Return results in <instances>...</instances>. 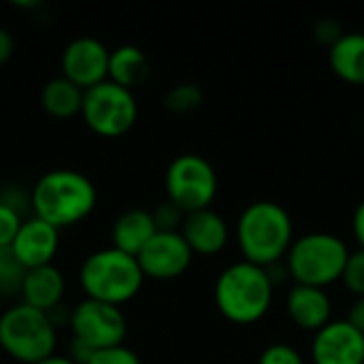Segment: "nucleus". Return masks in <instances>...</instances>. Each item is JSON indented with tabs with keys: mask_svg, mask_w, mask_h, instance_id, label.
Instances as JSON below:
<instances>
[{
	"mask_svg": "<svg viewBox=\"0 0 364 364\" xmlns=\"http://www.w3.org/2000/svg\"><path fill=\"white\" fill-rule=\"evenodd\" d=\"M98 200L96 186L75 168H53L38 177L30 192L34 218L62 230L90 218Z\"/></svg>",
	"mask_w": 364,
	"mask_h": 364,
	"instance_id": "nucleus-1",
	"label": "nucleus"
},
{
	"mask_svg": "<svg viewBox=\"0 0 364 364\" xmlns=\"http://www.w3.org/2000/svg\"><path fill=\"white\" fill-rule=\"evenodd\" d=\"M235 237L243 260L267 269L284 262L294 241L292 218L279 203L256 200L241 211Z\"/></svg>",
	"mask_w": 364,
	"mask_h": 364,
	"instance_id": "nucleus-2",
	"label": "nucleus"
},
{
	"mask_svg": "<svg viewBox=\"0 0 364 364\" xmlns=\"http://www.w3.org/2000/svg\"><path fill=\"white\" fill-rule=\"evenodd\" d=\"M275 286L267 269L239 260L226 267L213 286L218 311L232 324L250 326L260 322L273 305Z\"/></svg>",
	"mask_w": 364,
	"mask_h": 364,
	"instance_id": "nucleus-3",
	"label": "nucleus"
},
{
	"mask_svg": "<svg viewBox=\"0 0 364 364\" xmlns=\"http://www.w3.org/2000/svg\"><path fill=\"white\" fill-rule=\"evenodd\" d=\"M145 277L134 256H128L115 247L92 252L79 267V286L85 299L124 305L132 301Z\"/></svg>",
	"mask_w": 364,
	"mask_h": 364,
	"instance_id": "nucleus-4",
	"label": "nucleus"
},
{
	"mask_svg": "<svg viewBox=\"0 0 364 364\" xmlns=\"http://www.w3.org/2000/svg\"><path fill=\"white\" fill-rule=\"evenodd\" d=\"M350 256L348 243L333 232H307L292 241L284 264L294 284L326 290L341 282Z\"/></svg>",
	"mask_w": 364,
	"mask_h": 364,
	"instance_id": "nucleus-5",
	"label": "nucleus"
},
{
	"mask_svg": "<svg viewBox=\"0 0 364 364\" xmlns=\"http://www.w3.org/2000/svg\"><path fill=\"white\" fill-rule=\"evenodd\" d=\"M58 331L49 314L23 303L0 316V348L21 364H36L55 354Z\"/></svg>",
	"mask_w": 364,
	"mask_h": 364,
	"instance_id": "nucleus-6",
	"label": "nucleus"
},
{
	"mask_svg": "<svg viewBox=\"0 0 364 364\" xmlns=\"http://www.w3.org/2000/svg\"><path fill=\"white\" fill-rule=\"evenodd\" d=\"M81 117L94 134L117 139L130 132L136 124L139 102L134 92L107 79L83 92Z\"/></svg>",
	"mask_w": 364,
	"mask_h": 364,
	"instance_id": "nucleus-7",
	"label": "nucleus"
},
{
	"mask_svg": "<svg viewBox=\"0 0 364 364\" xmlns=\"http://www.w3.org/2000/svg\"><path fill=\"white\" fill-rule=\"evenodd\" d=\"M166 200L183 213L209 209L218 196V173L213 164L198 154H179L164 173Z\"/></svg>",
	"mask_w": 364,
	"mask_h": 364,
	"instance_id": "nucleus-8",
	"label": "nucleus"
},
{
	"mask_svg": "<svg viewBox=\"0 0 364 364\" xmlns=\"http://www.w3.org/2000/svg\"><path fill=\"white\" fill-rule=\"evenodd\" d=\"M68 324L73 331V339L90 348L92 352L124 346L128 335L126 316L119 307L83 299L68 314Z\"/></svg>",
	"mask_w": 364,
	"mask_h": 364,
	"instance_id": "nucleus-9",
	"label": "nucleus"
},
{
	"mask_svg": "<svg viewBox=\"0 0 364 364\" xmlns=\"http://www.w3.org/2000/svg\"><path fill=\"white\" fill-rule=\"evenodd\" d=\"M192 250L181 232H156L149 243L139 252L136 262L145 279L168 282L181 277L192 264Z\"/></svg>",
	"mask_w": 364,
	"mask_h": 364,
	"instance_id": "nucleus-10",
	"label": "nucleus"
},
{
	"mask_svg": "<svg viewBox=\"0 0 364 364\" xmlns=\"http://www.w3.org/2000/svg\"><path fill=\"white\" fill-rule=\"evenodd\" d=\"M109 55L107 45L94 36L73 38L60 58L62 77L85 92L109 79Z\"/></svg>",
	"mask_w": 364,
	"mask_h": 364,
	"instance_id": "nucleus-11",
	"label": "nucleus"
},
{
	"mask_svg": "<svg viewBox=\"0 0 364 364\" xmlns=\"http://www.w3.org/2000/svg\"><path fill=\"white\" fill-rule=\"evenodd\" d=\"M314 364H364V335L348 320H331L314 333Z\"/></svg>",
	"mask_w": 364,
	"mask_h": 364,
	"instance_id": "nucleus-12",
	"label": "nucleus"
},
{
	"mask_svg": "<svg viewBox=\"0 0 364 364\" xmlns=\"http://www.w3.org/2000/svg\"><path fill=\"white\" fill-rule=\"evenodd\" d=\"M58 247L60 230L34 215L21 222V228L17 230V237L11 243L13 256L21 262L26 271L53 264Z\"/></svg>",
	"mask_w": 364,
	"mask_h": 364,
	"instance_id": "nucleus-13",
	"label": "nucleus"
},
{
	"mask_svg": "<svg viewBox=\"0 0 364 364\" xmlns=\"http://www.w3.org/2000/svg\"><path fill=\"white\" fill-rule=\"evenodd\" d=\"M179 232L186 239L192 254H198V256L220 254L228 245V239H230V228L226 220L211 207L194 211V213H186Z\"/></svg>",
	"mask_w": 364,
	"mask_h": 364,
	"instance_id": "nucleus-14",
	"label": "nucleus"
},
{
	"mask_svg": "<svg viewBox=\"0 0 364 364\" xmlns=\"http://www.w3.org/2000/svg\"><path fill=\"white\" fill-rule=\"evenodd\" d=\"M286 314L296 328L318 333L333 320V301L322 288L294 284L286 296Z\"/></svg>",
	"mask_w": 364,
	"mask_h": 364,
	"instance_id": "nucleus-15",
	"label": "nucleus"
},
{
	"mask_svg": "<svg viewBox=\"0 0 364 364\" xmlns=\"http://www.w3.org/2000/svg\"><path fill=\"white\" fill-rule=\"evenodd\" d=\"M64 292H66V279L62 271L53 264L26 271L19 290L23 305L45 314H53L58 307H62Z\"/></svg>",
	"mask_w": 364,
	"mask_h": 364,
	"instance_id": "nucleus-16",
	"label": "nucleus"
},
{
	"mask_svg": "<svg viewBox=\"0 0 364 364\" xmlns=\"http://www.w3.org/2000/svg\"><path fill=\"white\" fill-rule=\"evenodd\" d=\"M158 232L151 211L147 209H128L115 218L111 226V247L128 254L139 256V252L149 243V239Z\"/></svg>",
	"mask_w": 364,
	"mask_h": 364,
	"instance_id": "nucleus-17",
	"label": "nucleus"
},
{
	"mask_svg": "<svg viewBox=\"0 0 364 364\" xmlns=\"http://www.w3.org/2000/svg\"><path fill=\"white\" fill-rule=\"evenodd\" d=\"M328 62L341 81L364 85V32H346L328 49Z\"/></svg>",
	"mask_w": 364,
	"mask_h": 364,
	"instance_id": "nucleus-18",
	"label": "nucleus"
},
{
	"mask_svg": "<svg viewBox=\"0 0 364 364\" xmlns=\"http://www.w3.org/2000/svg\"><path fill=\"white\" fill-rule=\"evenodd\" d=\"M151 75L147 55L136 45H119L109 55V81L134 92Z\"/></svg>",
	"mask_w": 364,
	"mask_h": 364,
	"instance_id": "nucleus-19",
	"label": "nucleus"
},
{
	"mask_svg": "<svg viewBox=\"0 0 364 364\" xmlns=\"http://www.w3.org/2000/svg\"><path fill=\"white\" fill-rule=\"evenodd\" d=\"M41 105L47 115L55 119H70L75 115H81L83 90L64 79L62 75L53 77L41 90Z\"/></svg>",
	"mask_w": 364,
	"mask_h": 364,
	"instance_id": "nucleus-20",
	"label": "nucleus"
},
{
	"mask_svg": "<svg viewBox=\"0 0 364 364\" xmlns=\"http://www.w3.org/2000/svg\"><path fill=\"white\" fill-rule=\"evenodd\" d=\"M205 100V94L200 90V85L192 83V81H183V83H177L173 85L164 98H162V105L166 111L171 113H177V115H183V113H192L196 111Z\"/></svg>",
	"mask_w": 364,
	"mask_h": 364,
	"instance_id": "nucleus-21",
	"label": "nucleus"
},
{
	"mask_svg": "<svg viewBox=\"0 0 364 364\" xmlns=\"http://www.w3.org/2000/svg\"><path fill=\"white\" fill-rule=\"evenodd\" d=\"M23 277H26V269L13 256L11 247H0V292L2 294L19 292Z\"/></svg>",
	"mask_w": 364,
	"mask_h": 364,
	"instance_id": "nucleus-22",
	"label": "nucleus"
},
{
	"mask_svg": "<svg viewBox=\"0 0 364 364\" xmlns=\"http://www.w3.org/2000/svg\"><path fill=\"white\" fill-rule=\"evenodd\" d=\"M341 284L356 299L364 296V250L360 247L350 252L343 275H341Z\"/></svg>",
	"mask_w": 364,
	"mask_h": 364,
	"instance_id": "nucleus-23",
	"label": "nucleus"
},
{
	"mask_svg": "<svg viewBox=\"0 0 364 364\" xmlns=\"http://www.w3.org/2000/svg\"><path fill=\"white\" fill-rule=\"evenodd\" d=\"M151 218H154L158 232H177L181 228L186 213L177 205H173L171 200H164L151 211Z\"/></svg>",
	"mask_w": 364,
	"mask_h": 364,
	"instance_id": "nucleus-24",
	"label": "nucleus"
},
{
	"mask_svg": "<svg viewBox=\"0 0 364 364\" xmlns=\"http://www.w3.org/2000/svg\"><path fill=\"white\" fill-rule=\"evenodd\" d=\"M258 364H305V358L288 343H271L260 352Z\"/></svg>",
	"mask_w": 364,
	"mask_h": 364,
	"instance_id": "nucleus-25",
	"label": "nucleus"
},
{
	"mask_svg": "<svg viewBox=\"0 0 364 364\" xmlns=\"http://www.w3.org/2000/svg\"><path fill=\"white\" fill-rule=\"evenodd\" d=\"M21 213L0 200V247H11L17 230L21 228Z\"/></svg>",
	"mask_w": 364,
	"mask_h": 364,
	"instance_id": "nucleus-26",
	"label": "nucleus"
},
{
	"mask_svg": "<svg viewBox=\"0 0 364 364\" xmlns=\"http://www.w3.org/2000/svg\"><path fill=\"white\" fill-rule=\"evenodd\" d=\"M87 364H143L139 354L126 346H115L107 350H98L92 354Z\"/></svg>",
	"mask_w": 364,
	"mask_h": 364,
	"instance_id": "nucleus-27",
	"label": "nucleus"
},
{
	"mask_svg": "<svg viewBox=\"0 0 364 364\" xmlns=\"http://www.w3.org/2000/svg\"><path fill=\"white\" fill-rule=\"evenodd\" d=\"M343 28L337 19H320L314 28V36L320 45H326L328 49L343 36Z\"/></svg>",
	"mask_w": 364,
	"mask_h": 364,
	"instance_id": "nucleus-28",
	"label": "nucleus"
},
{
	"mask_svg": "<svg viewBox=\"0 0 364 364\" xmlns=\"http://www.w3.org/2000/svg\"><path fill=\"white\" fill-rule=\"evenodd\" d=\"M352 232L358 243V247L364 250V198L356 205L354 215H352Z\"/></svg>",
	"mask_w": 364,
	"mask_h": 364,
	"instance_id": "nucleus-29",
	"label": "nucleus"
},
{
	"mask_svg": "<svg viewBox=\"0 0 364 364\" xmlns=\"http://www.w3.org/2000/svg\"><path fill=\"white\" fill-rule=\"evenodd\" d=\"M356 331H360L364 335V296L360 299H356L354 303H352V307H350V311H348V318H346Z\"/></svg>",
	"mask_w": 364,
	"mask_h": 364,
	"instance_id": "nucleus-30",
	"label": "nucleus"
},
{
	"mask_svg": "<svg viewBox=\"0 0 364 364\" xmlns=\"http://www.w3.org/2000/svg\"><path fill=\"white\" fill-rule=\"evenodd\" d=\"M15 51V38L6 28H0V66L9 62V58Z\"/></svg>",
	"mask_w": 364,
	"mask_h": 364,
	"instance_id": "nucleus-31",
	"label": "nucleus"
},
{
	"mask_svg": "<svg viewBox=\"0 0 364 364\" xmlns=\"http://www.w3.org/2000/svg\"><path fill=\"white\" fill-rule=\"evenodd\" d=\"M36 364H77V363H73L68 356L53 354V356H49V358H45V360H41V363H36Z\"/></svg>",
	"mask_w": 364,
	"mask_h": 364,
	"instance_id": "nucleus-32",
	"label": "nucleus"
},
{
	"mask_svg": "<svg viewBox=\"0 0 364 364\" xmlns=\"http://www.w3.org/2000/svg\"><path fill=\"white\" fill-rule=\"evenodd\" d=\"M15 6H19V9H36V6H41V2H13Z\"/></svg>",
	"mask_w": 364,
	"mask_h": 364,
	"instance_id": "nucleus-33",
	"label": "nucleus"
},
{
	"mask_svg": "<svg viewBox=\"0 0 364 364\" xmlns=\"http://www.w3.org/2000/svg\"><path fill=\"white\" fill-rule=\"evenodd\" d=\"M363 130H364V122H363Z\"/></svg>",
	"mask_w": 364,
	"mask_h": 364,
	"instance_id": "nucleus-34",
	"label": "nucleus"
}]
</instances>
